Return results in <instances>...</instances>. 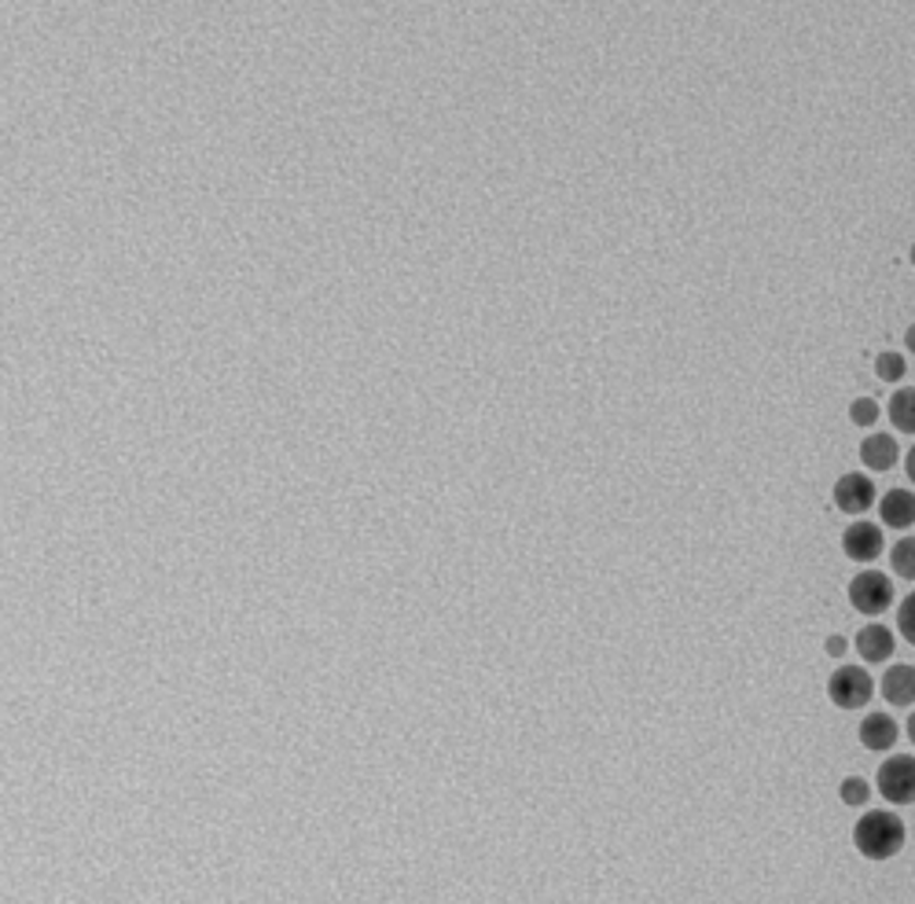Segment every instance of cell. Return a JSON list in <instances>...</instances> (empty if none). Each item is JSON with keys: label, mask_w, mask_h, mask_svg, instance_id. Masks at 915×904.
Instances as JSON below:
<instances>
[{"label": "cell", "mask_w": 915, "mask_h": 904, "mask_svg": "<svg viewBox=\"0 0 915 904\" xmlns=\"http://www.w3.org/2000/svg\"><path fill=\"white\" fill-rule=\"evenodd\" d=\"M904 820L893 813H868L857 820L854 827V843L868 860H890L901 854L904 846Z\"/></svg>", "instance_id": "cell-1"}, {"label": "cell", "mask_w": 915, "mask_h": 904, "mask_svg": "<svg viewBox=\"0 0 915 904\" xmlns=\"http://www.w3.org/2000/svg\"><path fill=\"white\" fill-rule=\"evenodd\" d=\"M871 691H876V685H871L868 669H857V666H843L827 685L831 702L843 710H860L871 699Z\"/></svg>", "instance_id": "cell-2"}, {"label": "cell", "mask_w": 915, "mask_h": 904, "mask_svg": "<svg viewBox=\"0 0 915 904\" xmlns=\"http://www.w3.org/2000/svg\"><path fill=\"white\" fill-rule=\"evenodd\" d=\"M879 791L893 805L915 802V758H890L879 769Z\"/></svg>", "instance_id": "cell-3"}, {"label": "cell", "mask_w": 915, "mask_h": 904, "mask_svg": "<svg viewBox=\"0 0 915 904\" xmlns=\"http://www.w3.org/2000/svg\"><path fill=\"white\" fill-rule=\"evenodd\" d=\"M849 603L865 614H882L893 603V585L876 570L857 574L854 581H849Z\"/></svg>", "instance_id": "cell-4"}, {"label": "cell", "mask_w": 915, "mask_h": 904, "mask_svg": "<svg viewBox=\"0 0 915 904\" xmlns=\"http://www.w3.org/2000/svg\"><path fill=\"white\" fill-rule=\"evenodd\" d=\"M843 549L849 560H857V563H876L879 555H882V530L876 522H854L849 530L843 533Z\"/></svg>", "instance_id": "cell-5"}, {"label": "cell", "mask_w": 915, "mask_h": 904, "mask_svg": "<svg viewBox=\"0 0 915 904\" xmlns=\"http://www.w3.org/2000/svg\"><path fill=\"white\" fill-rule=\"evenodd\" d=\"M835 504L843 508L846 515H860L868 511L871 504H876V486H871V478L865 475H843L835 482Z\"/></svg>", "instance_id": "cell-6"}, {"label": "cell", "mask_w": 915, "mask_h": 904, "mask_svg": "<svg viewBox=\"0 0 915 904\" xmlns=\"http://www.w3.org/2000/svg\"><path fill=\"white\" fill-rule=\"evenodd\" d=\"M879 515H882V522L893 526V530H908V526L915 522V493L890 489L879 504Z\"/></svg>", "instance_id": "cell-7"}, {"label": "cell", "mask_w": 915, "mask_h": 904, "mask_svg": "<svg viewBox=\"0 0 915 904\" xmlns=\"http://www.w3.org/2000/svg\"><path fill=\"white\" fill-rule=\"evenodd\" d=\"M882 696L890 707H912L915 702V666H893L882 677Z\"/></svg>", "instance_id": "cell-8"}, {"label": "cell", "mask_w": 915, "mask_h": 904, "mask_svg": "<svg viewBox=\"0 0 915 904\" xmlns=\"http://www.w3.org/2000/svg\"><path fill=\"white\" fill-rule=\"evenodd\" d=\"M860 743L868 750H890L897 743V724H893L890 713H868L865 724H860Z\"/></svg>", "instance_id": "cell-9"}, {"label": "cell", "mask_w": 915, "mask_h": 904, "mask_svg": "<svg viewBox=\"0 0 915 904\" xmlns=\"http://www.w3.org/2000/svg\"><path fill=\"white\" fill-rule=\"evenodd\" d=\"M857 651L865 662H886L893 655V633L886 625H868L857 633Z\"/></svg>", "instance_id": "cell-10"}, {"label": "cell", "mask_w": 915, "mask_h": 904, "mask_svg": "<svg viewBox=\"0 0 915 904\" xmlns=\"http://www.w3.org/2000/svg\"><path fill=\"white\" fill-rule=\"evenodd\" d=\"M860 460H865L871 471H890L897 464V441L890 434H871V438H865V445H860Z\"/></svg>", "instance_id": "cell-11"}, {"label": "cell", "mask_w": 915, "mask_h": 904, "mask_svg": "<svg viewBox=\"0 0 915 904\" xmlns=\"http://www.w3.org/2000/svg\"><path fill=\"white\" fill-rule=\"evenodd\" d=\"M890 419H893V427L904 430V434H915V391H912V386H908V391L893 394Z\"/></svg>", "instance_id": "cell-12"}, {"label": "cell", "mask_w": 915, "mask_h": 904, "mask_svg": "<svg viewBox=\"0 0 915 904\" xmlns=\"http://www.w3.org/2000/svg\"><path fill=\"white\" fill-rule=\"evenodd\" d=\"M893 570H897L901 577H908V581H915V538H904L893 544Z\"/></svg>", "instance_id": "cell-13"}, {"label": "cell", "mask_w": 915, "mask_h": 904, "mask_svg": "<svg viewBox=\"0 0 915 904\" xmlns=\"http://www.w3.org/2000/svg\"><path fill=\"white\" fill-rule=\"evenodd\" d=\"M876 372H879V380H886V383L901 380V375H904V357H897V353H879Z\"/></svg>", "instance_id": "cell-14"}, {"label": "cell", "mask_w": 915, "mask_h": 904, "mask_svg": "<svg viewBox=\"0 0 915 904\" xmlns=\"http://www.w3.org/2000/svg\"><path fill=\"white\" fill-rule=\"evenodd\" d=\"M871 798V787L860 780V776H849V780L843 783V802L846 805H865Z\"/></svg>", "instance_id": "cell-15"}, {"label": "cell", "mask_w": 915, "mask_h": 904, "mask_svg": "<svg viewBox=\"0 0 915 904\" xmlns=\"http://www.w3.org/2000/svg\"><path fill=\"white\" fill-rule=\"evenodd\" d=\"M897 629H901V636L908 640V644H915V592L901 603V611H897Z\"/></svg>", "instance_id": "cell-16"}, {"label": "cell", "mask_w": 915, "mask_h": 904, "mask_svg": "<svg viewBox=\"0 0 915 904\" xmlns=\"http://www.w3.org/2000/svg\"><path fill=\"white\" fill-rule=\"evenodd\" d=\"M849 416H854L857 427H868V423H876V419H879V405L871 402V397H857V402H854V413H849Z\"/></svg>", "instance_id": "cell-17"}, {"label": "cell", "mask_w": 915, "mask_h": 904, "mask_svg": "<svg viewBox=\"0 0 915 904\" xmlns=\"http://www.w3.org/2000/svg\"><path fill=\"white\" fill-rule=\"evenodd\" d=\"M827 651H831V655H843V651H846L843 636H831V640H827Z\"/></svg>", "instance_id": "cell-18"}, {"label": "cell", "mask_w": 915, "mask_h": 904, "mask_svg": "<svg viewBox=\"0 0 915 904\" xmlns=\"http://www.w3.org/2000/svg\"><path fill=\"white\" fill-rule=\"evenodd\" d=\"M904 467H908V478L915 482V445L908 449V460H904Z\"/></svg>", "instance_id": "cell-19"}, {"label": "cell", "mask_w": 915, "mask_h": 904, "mask_svg": "<svg viewBox=\"0 0 915 904\" xmlns=\"http://www.w3.org/2000/svg\"><path fill=\"white\" fill-rule=\"evenodd\" d=\"M904 342H908V350L915 353V324H912V328H908V335H904Z\"/></svg>", "instance_id": "cell-20"}, {"label": "cell", "mask_w": 915, "mask_h": 904, "mask_svg": "<svg viewBox=\"0 0 915 904\" xmlns=\"http://www.w3.org/2000/svg\"><path fill=\"white\" fill-rule=\"evenodd\" d=\"M908 739L915 743V713H912V721H908Z\"/></svg>", "instance_id": "cell-21"}, {"label": "cell", "mask_w": 915, "mask_h": 904, "mask_svg": "<svg viewBox=\"0 0 915 904\" xmlns=\"http://www.w3.org/2000/svg\"><path fill=\"white\" fill-rule=\"evenodd\" d=\"M912 265H915V244H912Z\"/></svg>", "instance_id": "cell-22"}]
</instances>
